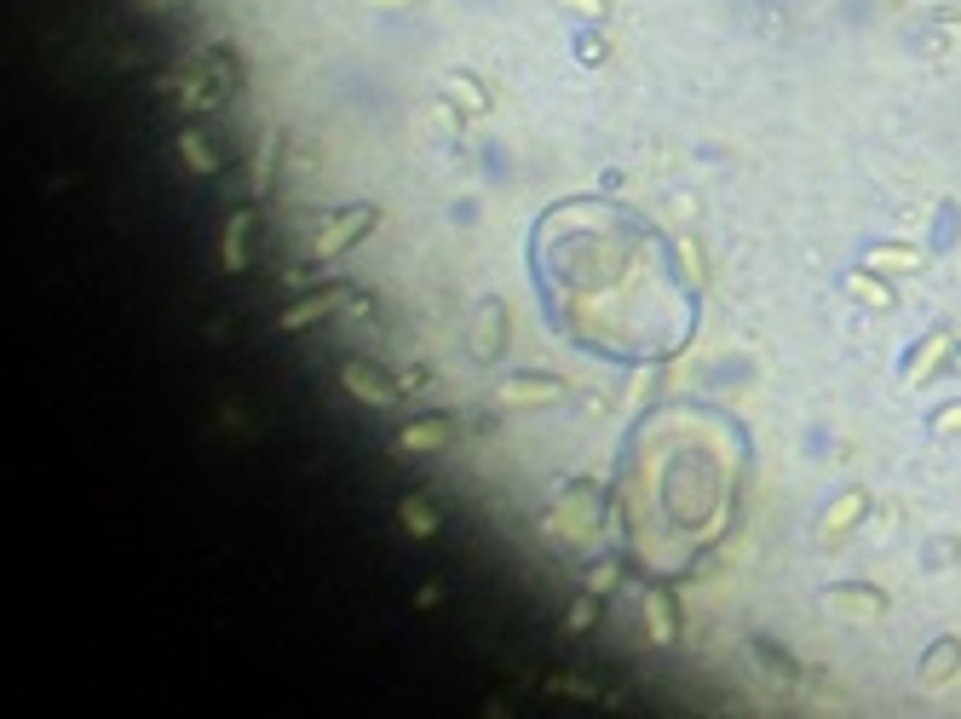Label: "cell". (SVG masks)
<instances>
[{
    "label": "cell",
    "instance_id": "cell-6",
    "mask_svg": "<svg viewBox=\"0 0 961 719\" xmlns=\"http://www.w3.org/2000/svg\"><path fill=\"white\" fill-rule=\"evenodd\" d=\"M945 351H950V334H945V328H938V334H927V339H921V346L904 357V369H898V381H904V386H921V381H927V369H938V363H945Z\"/></svg>",
    "mask_w": 961,
    "mask_h": 719
},
{
    "label": "cell",
    "instance_id": "cell-10",
    "mask_svg": "<svg viewBox=\"0 0 961 719\" xmlns=\"http://www.w3.org/2000/svg\"><path fill=\"white\" fill-rule=\"evenodd\" d=\"M824 605L829 610H847V616H875V610H887V598H880L875 587H829Z\"/></svg>",
    "mask_w": 961,
    "mask_h": 719
},
{
    "label": "cell",
    "instance_id": "cell-11",
    "mask_svg": "<svg viewBox=\"0 0 961 719\" xmlns=\"http://www.w3.org/2000/svg\"><path fill=\"white\" fill-rule=\"evenodd\" d=\"M334 306H340V294H334V288H329V294H311V299H299V306H288V311H283V334H299V328H311L317 317H329Z\"/></svg>",
    "mask_w": 961,
    "mask_h": 719
},
{
    "label": "cell",
    "instance_id": "cell-23",
    "mask_svg": "<svg viewBox=\"0 0 961 719\" xmlns=\"http://www.w3.org/2000/svg\"><path fill=\"white\" fill-rule=\"evenodd\" d=\"M565 12H582V17H605V0H558Z\"/></svg>",
    "mask_w": 961,
    "mask_h": 719
},
{
    "label": "cell",
    "instance_id": "cell-2",
    "mask_svg": "<svg viewBox=\"0 0 961 719\" xmlns=\"http://www.w3.org/2000/svg\"><path fill=\"white\" fill-rule=\"evenodd\" d=\"M340 386H346L357 404H369V409H386L392 397H397V386L380 374L374 363H364V357H352V363H340Z\"/></svg>",
    "mask_w": 961,
    "mask_h": 719
},
{
    "label": "cell",
    "instance_id": "cell-15",
    "mask_svg": "<svg viewBox=\"0 0 961 719\" xmlns=\"http://www.w3.org/2000/svg\"><path fill=\"white\" fill-rule=\"evenodd\" d=\"M444 92L455 98V104H460V110H472V115H484V110H490V92H484V87H478V82H472V75H444Z\"/></svg>",
    "mask_w": 961,
    "mask_h": 719
},
{
    "label": "cell",
    "instance_id": "cell-8",
    "mask_svg": "<svg viewBox=\"0 0 961 719\" xmlns=\"http://www.w3.org/2000/svg\"><path fill=\"white\" fill-rule=\"evenodd\" d=\"M645 633L656 639V645H674L679 639V622H674V598L663 587H651L645 593Z\"/></svg>",
    "mask_w": 961,
    "mask_h": 719
},
{
    "label": "cell",
    "instance_id": "cell-24",
    "mask_svg": "<svg viewBox=\"0 0 961 719\" xmlns=\"http://www.w3.org/2000/svg\"><path fill=\"white\" fill-rule=\"evenodd\" d=\"M364 7H380V12H409V7H420V0H364Z\"/></svg>",
    "mask_w": 961,
    "mask_h": 719
},
{
    "label": "cell",
    "instance_id": "cell-1",
    "mask_svg": "<svg viewBox=\"0 0 961 719\" xmlns=\"http://www.w3.org/2000/svg\"><path fill=\"white\" fill-rule=\"evenodd\" d=\"M374 208L369 202H357V208H346V213H334L329 225H317V236H311V253L317 259H329V253H340V248H352L357 236H369L374 231Z\"/></svg>",
    "mask_w": 961,
    "mask_h": 719
},
{
    "label": "cell",
    "instance_id": "cell-17",
    "mask_svg": "<svg viewBox=\"0 0 961 719\" xmlns=\"http://www.w3.org/2000/svg\"><path fill=\"white\" fill-rule=\"evenodd\" d=\"M276 145H283V138H276V133H266V138H259V150H254V196H266V190H271Z\"/></svg>",
    "mask_w": 961,
    "mask_h": 719
},
{
    "label": "cell",
    "instance_id": "cell-20",
    "mask_svg": "<svg viewBox=\"0 0 961 719\" xmlns=\"http://www.w3.org/2000/svg\"><path fill=\"white\" fill-rule=\"evenodd\" d=\"M178 150H185V162H190L196 173H208V168H213V156H208V145H202V138H196V133H185V138H178Z\"/></svg>",
    "mask_w": 961,
    "mask_h": 719
},
{
    "label": "cell",
    "instance_id": "cell-13",
    "mask_svg": "<svg viewBox=\"0 0 961 719\" xmlns=\"http://www.w3.org/2000/svg\"><path fill=\"white\" fill-rule=\"evenodd\" d=\"M404 530L415 535V542H427V535H438V507L427 501V495H404Z\"/></svg>",
    "mask_w": 961,
    "mask_h": 719
},
{
    "label": "cell",
    "instance_id": "cell-9",
    "mask_svg": "<svg viewBox=\"0 0 961 719\" xmlns=\"http://www.w3.org/2000/svg\"><path fill=\"white\" fill-rule=\"evenodd\" d=\"M956 668H961V639H938V645L921 656V685H945Z\"/></svg>",
    "mask_w": 961,
    "mask_h": 719
},
{
    "label": "cell",
    "instance_id": "cell-19",
    "mask_svg": "<svg viewBox=\"0 0 961 719\" xmlns=\"http://www.w3.org/2000/svg\"><path fill=\"white\" fill-rule=\"evenodd\" d=\"M933 437H961V404H945V409H933Z\"/></svg>",
    "mask_w": 961,
    "mask_h": 719
},
{
    "label": "cell",
    "instance_id": "cell-4",
    "mask_svg": "<svg viewBox=\"0 0 961 719\" xmlns=\"http://www.w3.org/2000/svg\"><path fill=\"white\" fill-rule=\"evenodd\" d=\"M927 265L921 248H904V243H870L864 248V271H880V276H915Z\"/></svg>",
    "mask_w": 961,
    "mask_h": 719
},
{
    "label": "cell",
    "instance_id": "cell-7",
    "mask_svg": "<svg viewBox=\"0 0 961 719\" xmlns=\"http://www.w3.org/2000/svg\"><path fill=\"white\" fill-rule=\"evenodd\" d=\"M502 328H507V311L495 306V299H484V306H478V346H472L478 363H495V357H502Z\"/></svg>",
    "mask_w": 961,
    "mask_h": 719
},
{
    "label": "cell",
    "instance_id": "cell-16",
    "mask_svg": "<svg viewBox=\"0 0 961 719\" xmlns=\"http://www.w3.org/2000/svg\"><path fill=\"white\" fill-rule=\"evenodd\" d=\"M248 265V213H231L225 219V271H243Z\"/></svg>",
    "mask_w": 961,
    "mask_h": 719
},
{
    "label": "cell",
    "instance_id": "cell-12",
    "mask_svg": "<svg viewBox=\"0 0 961 719\" xmlns=\"http://www.w3.org/2000/svg\"><path fill=\"white\" fill-rule=\"evenodd\" d=\"M444 444H449V421H415V426H404V437H397V449H404V455L444 449Z\"/></svg>",
    "mask_w": 961,
    "mask_h": 719
},
{
    "label": "cell",
    "instance_id": "cell-18",
    "mask_svg": "<svg viewBox=\"0 0 961 719\" xmlns=\"http://www.w3.org/2000/svg\"><path fill=\"white\" fill-rule=\"evenodd\" d=\"M593 622H599V593H582L570 605V616H565V633H588Z\"/></svg>",
    "mask_w": 961,
    "mask_h": 719
},
{
    "label": "cell",
    "instance_id": "cell-21",
    "mask_svg": "<svg viewBox=\"0 0 961 719\" xmlns=\"http://www.w3.org/2000/svg\"><path fill=\"white\" fill-rule=\"evenodd\" d=\"M605 52H611V47H605V35H582V41H576V58H582L588 70H593V64H605Z\"/></svg>",
    "mask_w": 961,
    "mask_h": 719
},
{
    "label": "cell",
    "instance_id": "cell-3",
    "mask_svg": "<svg viewBox=\"0 0 961 719\" xmlns=\"http://www.w3.org/2000/svg\"><path fill=\"white\" fill-rule=\"evenodd\" d=\"M565 397V381H553V374H513L502 386V404L507 409H547Z\"/></svg>",
    "mask_w": 961,
    "mask_h": 719
},
{
    "label": "cell",
    "instance_id": "cell-14",
    "mask_svg": "<svg viewBox=\"0 0 961 719\" xmlns=\"http://www.w3.org/2000/svg\"><path fill=\"white\" fill-rule=\"evenodd\" d=\"M864 507H870V495H864V489H847V495H840V501L824 512V535H840V530H852V524H858V512H864Z\"/></svg>",
    "mask_w": 961,
    "mask_h": 719
},
{
    "label": "cell",
    "instance_id": "cell-22",
    "mask_svg": "<svg viewBox=\"0 0 961 719\" xmlns=\"http://www.w3.org/2000/svg\"><path fill=\"white\" fill-rule=\"evenodd\" d=\"M611 587H616V565H599L588 575V593H611Z\"/></svg>",
    "mask_w": 961,
    "mask_h": 719
},
{
    "label": "cell",
    "instance_id": "cell-5",
    "mask_svg": "<svg viewBox=\"0 0 961 719\" xmlns=\"http://www.w3.org/2000/svg\"><path fill=\"white\" fill-rule=\"evenodd\" d=\"M840 288H847V294L858 299V306H870V311H892V306H898V294H892L887 283H880V271H864V265L840 276Z\"/></svg>",
    "mask_w": 961,
    "mask_h": 719
}]
</instances>
